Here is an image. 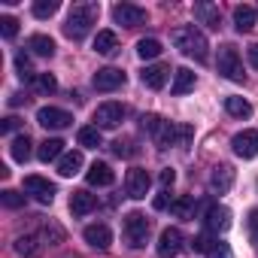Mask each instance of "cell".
Masks as SVG:
<instances>
[{
	"label": "cell",
	"mask_w": 258,
	"mask_h": 258,
	"mask_svg": "<svg viewBox=\"0 0 258 258\" xmlns=\"http://www.w3.org/2000/svg\"><path fill=\"white\" fill-rule=\"evenodd\" d=\"M173 43H176V49H179L182 55H188V58H195V61H201V64L210 58V43H207L204 31H198L195 25L176 28V31H173Z\"/></svg>",
	"instance_id": "obj_1"
},
{
	"label": "cell",
	"mask_w": 258,
	"mask_h": 258,
	"mask_svg": "<svg viewBox=\"0 0 258 258\" xmlns=\"http://www.w3.org/2000/svg\"><path fill=\"white\" fill-rule=\"evenodd\" d=\"M97 16H100L97 4H73V10L67 16V25H64V34L70 40H85V34L91 31V25L97 22Z\"/></svg>",
	"instance_id": "obj_2"
},
{
	"label": "cell",
	"mask_w": 258,
	"mask_h": 258,
	"mask_svg": "<svg viewBox=\"0 0 258 258\" xmlns=\"http://www.w3.org/2000/svg\"><path fill=\"white\" fill-rule=\"evenodd\" d=\"M219 73L231 82H246V70H243V61H240V52L234 46H222L219 49V61H216Z\"/></svg>",
	"instance_id": "obj_3"
},
{
	"label": "cell",
	"mask_w": 258,
	"mask_h": 258,
	"mask_svg": "<svg viewBox=\"0 0 258 258\" xmlns=\"http://www.w3.org/2000/svg\"><path fill=\"white\" fill-rule=\"evenodd\" d=\"M191 137H195V127H191V124H173V121H167V124L161 127V134L155 137V146H158V149L185 146Z\"/></svg>",
	"instance_id": "obj_4"
},
{
	"label": "cell",
	"mask_w": 258,
	"mask_h": 258,
	"mask_svg": "<svg viewBox=\"0 0 258 258\" xmlns=\"http://www.w3.org/2000/svg\"><path fill=\"white\" fill-rule=\"evenodd\" d=\"M149 231H152V222H149L143 213H131V216L124 219V237H127V243H131L134 249L146 246V240H149Z\"/></svg>",
	"instance_id": "obj_5"
},
{
	"label": "cell",
	"mask_w": 258,
	"mask_h": 258,
	"mask_svg": "<svg viewBox=\"0 0 258 258\" xmlns=\"http://www.w3.org/2000/svg\"><path fill=\"white\" fill-rule=\"evenodd\" d=\"M124 118V106L115 103V100H106L94 109V127H100V131H112V127H118Z\"/></svg>",
	"instance_id": "obj_6"
},
{
	"label": "cell",
	"mask_w": 258,
	"mask_h": 258,
	"mask_svg": "<svg viewBox=\"0 0 258 258\" xmlns=\"http://www.w3.org/2000/svg\"><path fill=\"white\" fill-rule=\"evenodd\" d=\"M124 188H127V195H131L134 201H143L149 195V188H152V176L143 167H131L127 176H124Z\"/></svg>",
	"instance_id": "obj_7"
},
{
	"label": "cell",
	"mask_w": 258,
	"mask_h": 258,
	"mask_svg": "<svg viewBox=\"0 0 258 258\" xmlns=\"http://www.w3.org/2000/svg\"><path fill=\"white\" fill-rule=\"evenodd\" d=\"M158 255L161 258H173V255H179L182 249H185V237H182V231L179 228H164L161 231V237H158Z\"/></svg>",
	"instance_id": "obj_8"
},
{
	"label": "cell",
	"mask_w": 258,
	"mask_h": 258,
	"mask_svg": "<svg viewBox=\"0 0 258 258\" xmlns=\"http://www.w3.org/2000/svg\"><path fill=\"white\" fill-rule=\"evenodd\" d=\"M112 19L118 25H124V28H137V25L146 22V10L137 7V4H115L112 7Z\"/></svg>",
	"instance_id": "obj_9"
},
{
	"label": "cell",
	"mask_w": 258,
	"mask_h": 258,
	"mask_svg": "<svg viewBox=\"0 0 258 258\" xmlns=\"http://www.w3.org/2000/svg\"><path fill=\"white\" fill-rule=\"evenodd\" d=\"M37 121H40L43 127H49V131H61V127H67V124L73 121V115H70L67 109H58V106H43V109L37 112Z\"/></svg>",
	"instance_id": "obj_10"
},
{
	"label": "cell",
	"mask_w": 258,
	"mask_h": 258,
	"mask_svg": "<svg viewBox=\"0 0 258 258\" xmlns=\"http://www.w3.org/2000/svg\"><path fill=\"white\" fill-rule=\"evenodd\" d=\"M231 146H234V155H240V158H255L258 155V131H240V134H234V140H231Z\"/></svg>",
	"instance_id": "obj_11"
},
{
	"label": "cell",
	"mask_w": 258,
	"mask_h": 258,
	"mask_svg": "<svg viewBox=\"0 0 258 258\" xmlns=\"http://www.w3.org/2000/svg\"><path fill=\"white\" fill-rule=\"evenodd\" d=\"M91 85H94L97 91H115V88H121V85H124V73H121L118 67H103V70H97V73H94Z\"/></svg>",
	"instance_id": "obj_12"
},
{
	"label": "cell",
	"mask_w": 258,
	"mask_h": 258,
	"mask_svg": "<svg viewBox=\"0 0 258 258\" xmlns=\"http://www.w3.org/2000/svg\"><path fill=\"white\" fill-rule=\"evenodd\" d=\"M207 231L210 234H225L228 228H231V210L228 207H222V204H213L210 210H207Z\"/></svg>",
	"instance_id": "obj_13"
},
{
	"label": "cell",
	"mask_w": 258,
	"mask_h": 258,
	"mask_svg": "<svg viewBox=\"0 0 258 258\" xmlns=\"http://www.w3.org/2000/svg\"><path fill=\"white\" fill-rule=\"evenodd\" d=\"M231 185H234V167L231 164H216L213 173H210V191L225 195V191H231Z\"/></svg>",
	"instance_id": "obj_14"
},
{
	"label": "cell",
	"mask_w": 258,
	"mask_h": 258,
	"mask_svg": "<svg viewBox=\"0 0 258 258\" xmlns=\"http://www.w3.org/2000/svg\"><path fill=\"white\" fill-rule=\"evenodd\" d=\"M25 191L34 195L40 204H52L55 201V185L43 176H25Z\"/></svg>",
	"instance_id": "obj_15"
},
{
	"label": "cell",
	"mask_w": 258,
	"mask_h": 258,
	"mask_svg": "<svg viewBox=\"0 0 258 258\" xmlns=\"http://www.w3.org/2000/svg\"><path fill=\"white\" fill-rule=\"evenodd\" d=\"M167 73H170V67H167V64H149V67L140 73V79H143V85H146V88L161 91V88L167 85Z\"/></svg>",
	"instance_id": "obj_16"
},
{
	"label": "cell",
	"mask_w": 258,
	"mask_h": 258,
	"mask_svg": "<svg viewBox=\"0 0 258 258\" xmlns=\"http://www.w3.org/2000/svg\"><path fill=\"white\" fill-rule=\"evenodd\" d=\"M85 243L88 246H94V249H109V243H112V231L100 222V225H88L85 228Z\"/></svg>",
	"instance_id": "obj_17"
},
{
	"label": "cell",
	"mask_w": 258,
	"mask_h": 258,
	"mask_svg": "<svg viewBox=\"0 0 258 258\" xmlns=\"http://www.w3.org/2000/svg\"><path fill=\"white\" fill-rule=\"evenodd\" d=\"M94 207H97V198H94L91 191L79 188V191L70 195V213H73V216H88Z\"/></svg>",
	"instance_id": "obj_18"
},
{
	"label": "cell",
	"mask_w": 258,
	"mask_h": 258,
	"mask_svg": "<svg viewBox=\"0 0 258 258\" xmlns=\"http://www.w3.org/2000/svg\"><path fill=\"white\" fill-rule=\"evenodd\" d=\"M85 179H88V185H112L115 182V173L109 170V164H103V161H94L91 167H88V173H85Z\"/></svg>",
	"instance_id": "obj_19"
},
{
	"label": "cell",
	"mask_w": 258,
	"mask_h": 258,
	"mask_svg": "<svg viewBox=\"0 0 258 258\" xmlns=\"http://www.w3.org/2000/svg\"><path fill=\"white\" fill-rule=\"evenodd\" d=\"M61 155H64V140H58V137L43 140L40 149H37V158H40L43 164H49V161H61Z\"/></svg>",
	"instance_id": "obj_20"
},
{
	"label": "cell",
	"mask_w": 258,
	"mask_h": 258,
	"mask_svg": "<svg viewBox=\"0 0 258 258\" xmlns=\"http://www.w3.org/2000/svg\"><path fill=\"white\" fill-rule=\"evenodd\" d=\"M255 22H258L255 7H234V25H237L240 34H249L255 28Z\"/></svg>",
	"instance_id": "obj_21"
},
{
	"label": "cell",
	"mask_w": 258,
	"mask_h": 258,
	"mask_svg": "<svg viewBox=\"0 0 258 258\" xmlns=\"http://www.w3.org/2000/svg\"><path fill=\"white\" fill-rule=\"evenodd\" d=\"M94 52L97 55H115L118 52V37L112 34V31H97V37H94Z\"/></svg>",
	"instance_id": "obj_22"
},
{
	"label": "cell",
	"mask_w": 258,
	"mask_h": 258,
	"mask_svg": "<svg viewBox=\"0 0 258 258\" xmlns=\"http://www.w3.org/2000/svg\"><path fill=\"white\" fill-rule=\"evenodd\" d=\"M82 164H85L82 152H64L61 161H58V173H61V176H76V173L82 170Z\"/></svg>",
	"instance_id": "obj_23"
},
{
	"label": "cell",
	"mask_w": 258,
	"mask_h": 258,
	"mask_svg": "<svg viewBox=\"0 0 258 258\" xmlns=\"http://www.w3.org/2000/svg\"><path fill=\"white\" fill-rule=\"evenodd\" d=\"M13 249H16L19 255H25V258H34V255L43 249V240H40V234H25V237H19V240L13 243Z\"/></svg>",
	"instance_id": "obj_24"
},
{
	"label": "cell",
	"mask_w": 258,
	"mask_h": 258,
	"mask_svg": "<svg viewBox=\"0 0 258 258\" xmlns=\"http://www.w3.org/2000/svg\"><path fill=\"white\" fill-rule=\"evenodd\" d=\"M28 49H31L34 55H40V58H52V55H55V40L46 37V34H34V37L28 40Z\"/></svg>",
	"instance_id": "obj_25"
},
{
	"label": "cell",
	"mask_w": 258,
	"mask_h": 258,
	"mask_svg": "<svg viewBox=\"0 0 258 258\" xmlns=\"http://www.w3.org/2000/svg\"><path fill=\"white\" fill-rule=\"evenodd\" d=\"M195 88V73L188 70V67H179L176 73H173V85H170V91L173 94H188Z\"/></svg>",
	"instance_id": "obj_26"
},
{
	"label": "cell",
	"mask_w": 258,
	"mask_h": 258,
	"mask_svg": "<svg viewBox=\"0 0 258 258\" xmlns=\"http://www.w3.org/2000/svg\"><path fill=\"white\" fill-rule=\"evenodd\" d=\"M195 16H198L207 28H213V31H219V25H222V16H219V10H216L213 4H198V7H195Z\"/></svg>",
	"instance_id": "obj_27"
},
{
	"label": "cell",
	"mask_w": 258,
	"mask_h": 258,
	"mask_svg": "<svg viewBox=\"0 0 258 258\" xmlns=\"http://www.w3.org/2000/svg\"><path fill=\"white\" fill-rule=\"evenodd\" d=\"M76 140H79V146H85V149H97V146H103L100 127H94V124H88V127H79Z\"/></svg>",
	"instance_id": "obj_28"
},
{
	"label": "cell",
	"mask_w": 258,
	"mask_h": 258,
	"mask_svg": "<svg viewBox=\"0 0 258 258\" xmlns=\"http://www.w3.org/2000/svg\"><path fill=\"white\" fill-rule=\"evenodd\" d=\"M31 146H34V143H31V137H28V134H19V137L13 140V146H10V155H13L16 161H22V164H25V161L31 158Z\"/></svg>",
	"instance_id": "obj_29"
},
{
	"label": "cell",
	"mask_w": 258,
	"mask_h": 258,
	"mask_svg": "<svg viewBox=\"0 0 258 258\" xmlns=\"http://www.w3.org/2000/svg\"><path fill=\"white\" fill-rule=\"evenodd\" d=\"M225 109H228L234 118H249V115H252V103L243 100V97H225Z\"/></svg>",
	"instance_id": "obj_30"
},
{
	"label": "cell",
	"mask_w": 258,
	"mask_h": 258,
	"mask_svg": "<svg viewBox=\"0 0 258 258\" xmlns=\"http://www.w3.org/2000/svg\"><path fill=\"white\" fill-rule=\"evenodd\" d=\"M161 52H164V46H161L158 40H152V37H149V40H140V43H137V55H140L143 61H149V58H158Z\"/></svg>",
	"instance_id": "obj_31"
},
{
	"label": "cell",
	"mask_w": 258,
	"mask_h": 258,
	"mask_svg": "<svg viewBox=\"0 0 258 258\" xmlns=\"http://www.w3.org/2000/svg\"><path fill=\"white\" fill-rule=\"evenodd\" d=\"M195 207H198V201L191 198V195H185V198H179V201H173V213L179 216V219H195Z\"/></svg>",
	"instance_id": "obj_32"
},
{
	"label": "cell",
	"mask_w": 258,
	"mask_h": 258,
	"mask_svg": "<svg viewBox=\"0 0 258 258\" xmlns=\"http://www.w3.org/2000/svg\"><path fill=\"white\" fill-rule=\"evenodd\" d=\"M58 13V0H37L34 4V16L37 19H52Z\"/></svg>",
	"instance_id": "obj_33"
},
{
	"label": "cell",
	"mask_w": 258,
	"mask_h": 258,
	"mask_svg": "<svg viewBox=\"0 0 258 258\" xmlns=\"http://www.w3.org/2000/svg\"><path fill=\"white\" fill-rule=\"evenodd\" d=\"M140 121H143V131H146V134H152V140H155V137L161 134V127L167 124V121H164L161 115H143Z\"/></svg>",
	"instance_id": "obj_34"
},
{
	"label": "cell",
	"mask_w": 258,
	"mask_h": 258,
	"mask_svg": "<svg viewBox=\"0 0 258 258\" xmlns=\"http://www.w3.org/2000/svg\"><path fill=\"white\" fill-rule=\"evenodd\" d=\"M40 240H43V246H46V243L55 246V243L64 240V228H58V225H46V228L40 231Z\"/></svg>",
	"instance_id": "obj_35"
},
{
	"label": "cell",
	"mask_w": 258,
	"mask_h": 258,
	"mask_svg": "<svg viewBox=\"0 0 258 258\" xmlns=\"http://www.w3.org/2000/svg\"><path fill=\"white\" fill-rule=\"evenodd\" d=\"M16 70H19V76L22 79H37V73H34V67H31V58L22 52V55H16Z\"/></svg>",
	"instance_id": "obj_36"
},
{
	"label": "cell",
	"mask_w": 258,
	"mask_h": 258,
	"mask_svg": "<svg viewBox=\"0 0 258 258\" xmlns=\"http://www.w3.org/2000/svg\"><path fill=\"white\" fill-rule=\"evenodd\" d=\"M34 85H37V91H43V94H52V91L58 88V82H55V76H52V73H37Z\"/></svg>",
	"instance_id": "obj_37"
},
{
	"label": "cell",
	"mask_w": 258,
	"mask_h": 258,
	"mask_svg": "<svg viewBox=\"0 0 258 258\" xmlns=\"http://www.w3.org/2000/svg\"><path fill=\"white\" fill-rule=\"evenodd\" d=\"M0 201H4V207H10V210L25 207V195H19V191H13V188H7L4 195H0Z\"/></svg>",
	"instance_id": "obj_38"
},
{
	"label": "cell",
	"mask_w": 258,
	"mask_h": 258,
	"mask_svg": "<svg viewBox=\"0 0 258 258\" xmlns=\"http://www.w3.org/2000/svg\"><path fill=\"white\" fill-rule=\"evenodd\" d=\"M0 31H4V37H7V40H16V34H19V19L4 16V19H0Z\"/></svg>",
	"instance_id": "obj_39"
},
{
	"label": "cell",
	"mask_w": 258,
	"mask_h": 258,
	"mask_svg": "<svg viewBox=\"0 0 258 258\" xmlns=\"http://www.w3.org/2000/svg\"><path fill=\"white\" fill-rule=\"evenodd\" d=\"M216 243H219V240H213L210 234H198V237L191 240V246H195V252H207V255H210V249H213Z\"/></svg>",
	"instance_id": "obj_40"
},
{
	"label": "cell",
	"mask_w": 258,
	"mask_h": 258,
	"mask_svg": "<svg viewBox=\"0 0 258 258\" xmlns=\"http://www.w3.org/2000/svg\"><path fill=\"white\" fill-rule=\"evenodd\" d=\"M137 149H131V140H115L112 143V155H118V158H127V155H134Z\"/></svg>",
	"instance_id": "obj_41"
},
{
	"label": "cell",
	"mask_w": 258,
	"mask_h": 258,
	"mask_svg": "<svg viewBox=\"0 0 258 258\" xmlns=\"http://www.w3.org/2000/svg\"><path fill=\"white\" fill-rule=\"evenodd\" d=\"M158 182H161V188H164V191H170V188H173V182H176V173H173L170 167H164V170H161V176H158Z\"/></svg>",
	"instance_id": "obj_42"
},
{
	"label": "cell",
	"mask_w": 258,
	"mask_h": 258,
	"mask_svg": "<svg viewBox=\"0 0 258 258\" xmlns=\"http://www.w3.org/2000/svg\"><path fill=\"white\" fill-rule=\"evenodd\" d=\"M246 225H249V237H252V243H258V210L249 213V222H246Z\"/></svg>",
	"instance_id": "obj_43"
},
{
	"label": "cell",
	"mask_w": 258,
	"mask_h": 258,
	"mask_svg": "<svg viewBox=\"0 0 258 258\" xmlns=\"http://www.w3.org/2000/svg\"><path fill=\"white\" fill-rule=\"evenodd\" d=\"M210 258H231V249H228V243H216V246L210 249Z\"/></svg>",
	"instance_id": "obj_44"
},
{
	"label": "cell",
	"mask_w": 258,
	"mask_h": 258,
	"mask_svg": "<svg viewBox=\"0 0 258 258\" xmlns=\"http://www.w3.org/2000/svg\"><path fill=\"white\" fill-rule=\"evenodd\" d=\"M19 118L16 115H10V118H4V127H0V131H4V134H13V131H19Z\"/></svg>",
	"instance_id": "obj_45"
},
{
	"label": "cell",
	"mask_w": 258,
	"mask_h": 258,
	"mask_svg": "<svg viewBox=\"0 0 258 258\" xmlns=\"http://www.w3.org/2000/svg\"><path fill=\"white\" fill-rule=\"evenodd\" d=\"M167 207H173V204H170V198H167V191L161 188V195L155 198V210H167Z\"/></svg>",
	"instance_id": "obj_46"
},
{
	"label": "cell",
	"mask_w": 258,
	"mask_h": 258,
	"mask_svg": "<svg viewBox=\"0 0 258 258\" xmlns=\"http://www.w3.org/2000/svg\"><path fill=\"white\" fill-rule=\"evenodd\" d=\"M249 61H252V67L258 70V43H255V46L249 49Z\"/></svg>",
	"instance_id": "obj_47"
},
{
	"label": "cell",
	"mask_w": 258,
	"mask_h": 258,
	"mask_svg": "<svg viewBox=\"0 0 258 258\" xmlns=\"http://www.w3.org/2000/svg\"><path fill=\"white\" fill-rule=\"evenodd\" d=\"M10 103H13V106H19V103H28V97H25V94H13V97H10Z\"/></svg>",
	"instance_id": "obj_48"
}]
</instances>
